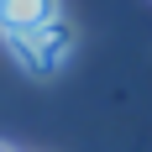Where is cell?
<instances>
[{"mask_svg":"<svg viewBox=\"0 0 152 152\" xmlns=\"http://www.w3.org/2000/svg\"><path fill=\"white\" fill-rule=\"evenodd\" d=\"M68 53H74V31L63 26V21L31 31V37H11V58L21 63L26 74H37V79H53L63 63H68Z\"/></svg>","mask_w":152,"mask_h":152,"instance_id":"6da1fadb","label":"cell"},{"mask_svg":"<svg viewBox=\"0 0 152 152\" xmlns=\"http://www.w3.org/2000/svg\"><path fill=\"white\" fill-rule=\"evenodd\" d=\"M58 21V0H0V37H31Z\"/></svg>","mask_w":152,"mask_h":152,"instance_id":"7a4b0ae2","label":"cell"}]
</instances>
